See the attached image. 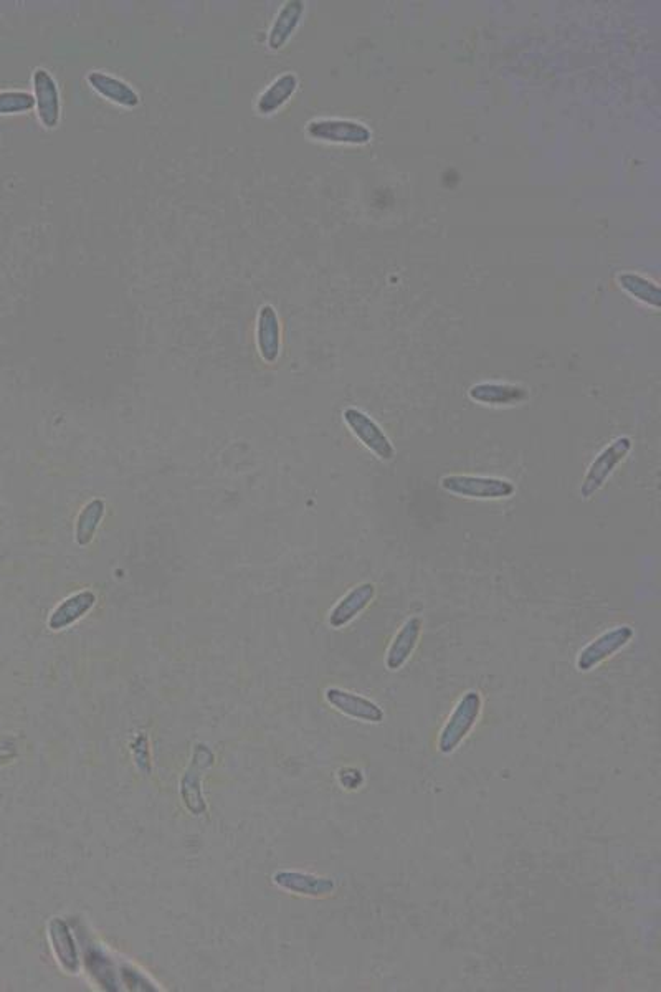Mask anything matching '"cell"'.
<instances>
[{"mask_svg":"<svg viewBox=\"0 0 661 992\" xmlns=\"http://www.w3.org/2000/svg\"><path fill=\"white\" fill-rule=\"evenodd\" d=\"M35 108L32 93L24 90L0 91V116L24 115Z\"/></svg>","mask_w":661,"mask_h":992,"instance_id":"23","label":"cell"},{"mask_svg":"<svg viewBox=\"0 0 661 992\" xmlns=\"http://www.w3.org/2000/svg\"><path fill=\"white\" fill-rule=\"evenodd\" d=\"M131 753H133L134 763L138 766L139 771L144 774H151L153 764H151L148 736L144 733L134 736V740L131 741Z\"/></svg>","mask_w":661,"mask_h":992,"instance_id":"25","label":"cell"},{"mask_svg":"<svg viewBox=\"0 0 661 992\" xmlns=\"http://www.w3.org/2000/svg\"><path fill=\"white\" fill-rule=\"evenodd\" d=\"M481 708H483V700L480 693L471 690L463 695L438 738V749L443 754L453 753L467 738L471 728L480 718Z\"/></svg>","mask_w":661,"mask_h":992,"instance_id":"2","label":"cell"},{"mask_svg":"<svg viewBox=\"0 0 661 992\" xmlns=\"http://www.w3.org/2000/svg\"><path fill=\"white\" fill-rule=\"evenodd\" d=\"M105 510V501L100 500V498H95L83 506V510L78 515L77 531H75V538H77V543L80 546H88L91 543V539L95 536L96 530L105 516Z\"/></svg>","mask_w":661,"mask_h":992,"instance_id":"21","label":"cell"},{"mask_svg":"<svg viewBox=\"0 0 661 992\" xmlns=\"http://www.w3.org/2000/svg\"><path fill=\"white\" fill-rule=\"evenodd\" d=\"M91 88L106 100L124 108H136L141 103L133 86L105 72H91L88 75Z\"/></svg>","mask_w":661,"mask_h":992,"instance_id":"18","label":"cell"},{"mask_svg":"<svg viewBox=\"0 0 661 992\" xmlns=\"http://www.w3.org/2000/svg\"><path fill=\"white\" fill-rule=\"evenodd\" d=\"M468 396L471 401L483 406H514L526 401L529 391L526 387L508 382H480L470 387Z\"/></svg>","mask_w":661,"mask_h":992,"instance_id":"13","label":"cell"},{"mask_svg":"<svg viewBox=\"0 0 661 992\" xmlns=\"http://www.w3.org/2000/svg\"><path fill=\"white\" fill-rule=\"evenodd\" d=\"M298 85H300V80L295 73H283L258 98V113H262V115L276 113L281 106H285L291 100V96L295 95Z\"/></svg>","mask_w":661,"mask_h":992,"instance_id":"20","label":"cell"},{"mask_svg":"<svg viewBox=\"0 0 661 992\" xmlns=\"http://www.w3.org/2000/svg\"><path fill=\"white\" fill-rule=\"evenodd\" d=\"M632 639L633 629L630 625H619V627L607 630L581 650V654L577 657V668L581 672L594 670L597 665L610 659L623 647H627Z\"/></svg>","mask_w":661,"mask_h":992,"instance_id":"7","label":"cell"},{"mask_svg":"<svg viewBox=\"0 0 661 992\" xmlns=\"http://www.w3.org/2000/svg\"><path fill=\"white\" fill-rule=\"evenodd\" d=\"M632 450V439L628 437H617L612 444L607 445L594 462L590 463L589 470L585 473L581 485V496L584 500H590L600 488L604 487L610 475L614 473L619 463H622Z\"/></svg>","mask_w":661,"mask_h":992,"instance_id":"4","label":"cell"},{"mask_svg":"<svg viewBox=\"0 0 661 992\" xmlns=\"http://www.w3.org/2000/svg\"><path fill=\"white\" fill-rule=\"evenodd\" d=\"M215 763V754L210 746L205 743H197L192 749L191 761L181 779V797L189 814L195 817H202L207 814V802H205L204 783L205 774L209 773Z\"/></svg>","mask_w":661,"mask_h":992,"instance_id":"1","label":"cell"},{"mask_svg":"<svg viewBox=\"0 0 661 992\" xmlns=\"http://www.w3.org/2000/svg\"><path fill=\"white\" fill-rule=\"evenodd\" d=\"M48 941L60 969L67 974L80 973V951L67 920L53 918L48 923Z\"/></svg>","mask_w":661,"mask_h":992,"instance_id":"9","label":"cell"},{"mask_svg":"<svg viewBox=\"0 0 661 992\" xmlns=\"http://www.w3.org/2000/svg\"><path fill=\"white\" fill-rule=\"evenodd\" d=\"M619 283L620 287L635 300L642 301L645 305L653 306V308L660 306V288L652 280L635 275V273H622L619 277Z\"/></svg>","mask_w":661,"mask_h":992,"instance_id":"22","label":"cell"},{"mask_svg":"<svg viewBox=\"0 0 661 992\" xmlns=\"http://www.w3.org/2000/svg\"><path fill=\"white\" fill-rule=\"evenodd\" d=\"M119 978H121V986H126L129 991H159L156 984L149 981L143 971L128 963L119 964Z\"/></svg>","mask_w":661,"mask_h":992,"instance_id":"24","label":"cell"},{"mask_svg":"<svg viewBox=\"0 0 661 992\" xmlns=\"http://www.w3.org/2000/svg\"><path fill=\"white\" fill-rule=\"evenodd\" d=\"M422 627H424V622L419 616L405 620V624L400 627L399 632L392 640V644H390L389 652H387L386 665L389 670L397 672L404 667L405 663L409 662L415 647L419 644Z\"/></svg>","mask_w":661,"mask_h":992,"instance_id":"14","label":"cell"},{"mask_svg":"<svg viewBox=\"0 0 661 992\" xmlns=\"http://www.w3.org/2000/svg\"><path fill=\"white\" fill-rule=\"evenodd\" d=\"M324 698L334 710L339 713L354 718V720L366 721V723H381L384 721V710L376 702L369 698L361 697L356 693L348 692L343 688H328L324 692Z\"/></svg>","mask_w":661,"mask_h":992,"instance_id":"10","label":"cell"},{"mask_svg":"<svg viewBox=\"0 0 661 992\" xmlns=\"http://www.w3.org/2000/svg\"><path fill=\"white\" fill-rule=\"evenodd\" d=\"M35 108L43 128L55 129L62 120V98L52 73L45 68H37L32 75Z\"/></svg>","mask_w":661,"mask_h":992,"instance_id":"8","label":"cell"},{"mask_svg":"<svg viewBox=\"0 0 661 992\" xmlns=\"http://www.w3.org/2000/svg\"><path fill=\"white\" fill-rule=\"evenodd\" d=\"M273 883L285 892L303 895V897H328L336 890L333 878L319 877L313 873L281 870L273 875Z\"/></svg>","mask_w":661,"mask_h":992,"instance_id":"11","label":"cell"},{"mask_svg":"<svg viewBox=\"0 0 661 992\" xmlns=\"http://www.w3.org/2000/svg\"><path fill=\"white\" fill-rule=\"evenodd\" d=\"M440 485L445 492L473 500H501L516 492L514 483L506 478L481 475H447L440 480Z\"/></svg>","mask_w":661,"mask_h":992,"instance_id":"3","label":"cell"},{"mask_svg":"<svg viewBox=\"0 0 661 992\" xmlns=\"http://www.w3.org/2000/svg\"><path fill=\"white\" fill-rule=\"evenodd\" d=\"M306 133L310 138L323 143L334 144H367L372 139V131L366 124L357 123L351 120H338V118H326V120H314L306 126Z\"/></svg>","mask_w":661,"mask_h":992,"instance_id":"6","label":"cell"},{"mask_svg":"<svg viewBox=\"0 0 661 992\" xmlns=\"http://www.w3.org/2000/svg\"><path fill=\"white\" fill-rule=\"evenodd\" d=\"M305 14V2L301 0H288L280 12L276 15L270 34H268V47L270 50H281L285 47L291 35L295 34L301 19Z\"/></svg>","mask_w":661,"mask_h":992,"instance_id":"19","label":"cell"},{"mask_svg":"<svg viewBox=\"0 0 661 992\" xmlns=\"http://www.w3.org/2000/svg\"><path fill=\"white\" fill-rule=\"evenodd\" d=\"M343 419L354 437L361 440L367 450H371L382 462H389L395 457V449L381 425L372 419L371 415L356 407H349L343 412Z\"/></svg>","mask_w":661,"mask_h":992,"instance_id":"5","label":"cell"},{"mask_svg":"<svg viewBox=\"0 0 661 992\" xmlns=\"http://www.w3.org/2000/svg\"><path fill=\"white\" fill-rule=\"evenodd\" d=\"M257 346L265 363H276L281 349V326L280 318L273 306L265 305L260 308L257 320Z\"/></svg>","mask_w":661,"mask_h":992,"instance_id":"15","label":"cell"},{"mask_svg":"<svg viewBox=\"0 0 661 992\" xmlns=\"http://www.w3.org/2000/svg\"><path fill=\"white\" fill-rule=\"evenodd\" d=\"M96 594L90 589L77 592L73 596L67 597L62 604H58L48 617V627L55 630H65L72 627L75 622L83 619L88 612L95 607Z\"/></svg>","mask_w":661,"mask_h":992,"instance_id":"16","label":"cell"},{"mask_svg":"<svg viewBox=\"0 0 661 992\" xmlns=\"http://www.w3.org/2000/svg\"><path fill=\"white\" fill-rule=\"evenodd\" d=\"M376 597V586L372 582H362L359 586L352 587L346 596L339 599L338 604L333 607L329 614V625L333 629H343L351 624L361 612L366 611L367 606Z\"/></svg>","mask_w":661,"mask_h":992,"instance_id":"12","label":"cell"},{"mask_svg":"<svg viewBox=\"0 0 661 992\" xmlns=\"http://www.w3.org/2000/svg\"><path fill=\"white\" fill-rule=\"evenodd\" d=\"M85 968L90 973L91 978L103 991H119L121 981H119V968L111 956L105 953L100 945H90L83 953Z\"/></svg>","mask_w":661,"mask_h":992,"instance_id":"17","label":"cell"}]
</instances>
